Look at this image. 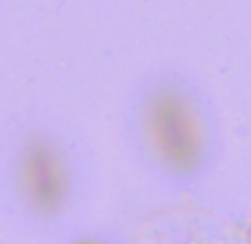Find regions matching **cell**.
<instances>
[{
	"mask_svg": "<svg viewBox=\"0 0 251 244\" xmlns=\"http://www.w3.org/2000/svg\"><path fill=\"white\" fill-rule=\"evenodd\" d=\"M149 131L160 158L176 171H189L200 158L194 113L176 94H160L149 104Z\"/></svg>",
	"mask_w": 251,
	"mask_h": 244,
	"instance_id": "6da1fadb",
	"label": "cell"
},
{
	"mask_svg": "<svg viewBox=\"0 0 251 244\" xmlns=\"http://www.w3.org/2000/svg\"><path fill=\"white\" fill-rule=\"evenodd\" d=\"M20 180L38 207H53L65 193V169L58 162L56 153L45 142H31L25 146L20 160Z\"/></svg>",
	"mask_w": 251,
	"mask_h": 244,
	"instance_id": "7a4b0ae2",
	"label": "cell"
}]
</instances>
